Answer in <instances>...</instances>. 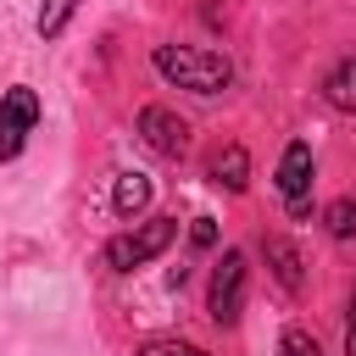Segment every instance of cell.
Masks as SVG:
<instances>
[{"mask_svg":"<svg viewBox=\"0 0 356 356\" xmlns=\"http://www.w3.org/2000/svg\"><path fill=\"white\" fill-rule=\"evenodd\" d=\"M150 67L161 83L189 89V95H222L234 83V61L222 50H206V44H156Z\"/></svg>","mask_w":356,"mask_h":356,"instance_id":"6da1fadb","label":"cell"},{"mask_svg":"<svg viewBox=\"0 0 356 356\" xmlns=\"http://www.w3.org/2000/svg\"><path fill=\"white\" fill-rule=\"evenodd\" d=\"M245 300H250V256L239 245H228L206 278V317L217 328H234L245 317Z\"/></svg>","mask_w":356,"mask_h":356,"instance_id":"7a4b0ae2","label":"cell"},{"mask_svg":"<svg viewBox=\"0 0 356 356\" xmlns=\"http://www.w3.org/2000/svg\"><path fill=\"white\" fill-rule=\"evenodd\" d=\"M172 239H178V217H145V222H134V228L111 234L100 256H106V267H111V273H139V267H145V261H156Z\"/></svg>","mask_w":356,"mask_h":356,"instance_id":"3957f363","label":"cell"},{"mask_svg":"<svg viewBox=\"0 0 356 356\" xmlns=\"http://www.w3.org/2000/svg\"><path fill=\"white\" fill-rule=\"evenodd\" d=\"M39 117H44V106H39V89L33 83H11L0 95V161H17L22 156V145L39 128Z\"/></svg>","mask_w":356,"mask_h":356,"instance_id":"277c9868","label":"cell"},{"mask_svg":"<svg viewBox=\"0 0 356 356\" xmlns=\"http://www.w3.org/2000/svg\"><path fill=\"white\" fill-rule=\"evenodd\" d=\"M312 172H317L312 145H306V139H289L284 156H278V172H273V189L284 195L289 217H306V211H312Z\"/></svg>","mask_w":356,"mask_h":356,"instance_id":"5b68a950","label":"cell"},{"mask_svg":"<svg viewBox=\"0 0 356 356\" xmlns=\"http://www.w3.org/2000/svg\"><path fill=\"white\" fill-rule=\"evenodd\" d=\"M134 134L156 150V156H184L189 150V122L172 111V106H139V117H134Z\"/></svg>","mask_w":356,"mask_h":356,"instance_id":"8992f818","label":"cell"},{"mask_svg":"<svg viewBox=\"0 0 356 356\" xmlns=\"http://www.w3.org/2000/svg\"><path fill=\"white\" fill-rule=\"evenodd\" d=\"M261 256H267V273H273L289 295L306 289V261H300L295 239H284V234H261Z\"/></svg>","mask_w":356,"mask_h":356,"instance_id":"52a82bcc","label":"cell"},{"mask_svg":"<svg viewBox=\"0 0 356 356\" xmlns=\"http://www.w3.org/2000/svg\"><path fill=\"white\" fill-rule=\"evenodd\" d=\"M206 178H211L217 189H228V195H245V189H250V150H245V145H222V150L206 161Z\"/></svg>","mask_w":356,"mask_h":356,"instance_id":"ba28073f","label":"cell"},{"mask_svg":"<svg viewBox=\"0 0 356 356\" xmlns=\"http://www.w3.org/2000/svg\"><path fill=\"white\" fill-rule=\"evenodd\" d=\"M323 100H328V111L356 117V50H350V56H339V61L323 72Z\"/></svg>","mask_w":356,"mask_h":356,"instance_id":"9c48e42d","label":"cell"},{"mask_svg":"<svg viewBox=\"0 0 356 356\" xmlns=\"http://www.w3.org/2000/svg\"><path fill=\"white\" fill-rule=\"evenodd\" d=\"M145 206H150V178H145V172H117V184H111V211H117L122 222H134Z\"/></svg>","mask_w":356,"mask_h":356,"instance_id":"30bf717a","label":"cell"},{"mask_svg":"<svg viewBox=\"0 0 356 356\" xmlns=\"http://www.w3.org/2000/svg\"><path fill=\"white\" fill-rule=\"evenodd\" d=\"M78 6L83 0H39V17H33V33L50 44V39H61L67 28H72V17H78Z\"/></svg>","mask_w":356,"mask_h":356,"instance_id":"8fae6325","label":"cell"},{"mask_svg":"<svg viewBox=\"0 0 356 356\" xmlns=\"http://www.w3.org/2000/svg\"><path fill=\"white\" fill-rule=\"evenodd\" d=\"M323 228H328V239H356V200L350 195L328 200L323 206Z\"/></svg>","mask_w":356,"mask_h":356,"instance_id":"7c38bea8","label":"cell"},{"mask_svg":"<svg viewBox=\"0 0 356 356\" xmlns=\"http://www.w3.org/2000/svg\"><path fill=\"white\" fill-rule=\"evenodd\" d=\"M278 356H323V345H317V334H312V328L289 323V328L278 334Z\"/></svg>","mask_w":356,"mask_h":356,"instance_id":"4fadbf2b","label":"cell"},{"mask_svg":"<svg viewBox=\"0 0 356 356\" xmlns=\"http://www.w3.org/2000/svg\"><path fill=\"white\" fill-rule=\"evenodd\" d=\"M134 356H206L200 345H189V339H145Z\"/></svg>","mask_w":356,"mask_h":356,"instance_id":"5bb4252c","label":"cell"},{"mask_svg":"<svg viewBox=\"0 0 356 356\" xmlns=\"http://www.w3.org/2000/svg\"><path fill=\"white\" fill-rule=\"evenodd\" d=\"M189 245H195V250H211V245H217V217H195Z\"/></svg>","mask_w":356,"mask_h":356,"instance_id":"9a60e30c","label":"cell"},{"mask_svg":"<svg viewBox=\"0 0 356 356\" xmlns=\"http://www.w3.org/2000/svg\"><path fill=\"white\" fill-rule=\"evenodd\" d=\"M345 356H356V284H350V306H345Z\"/></svg>","mask_w":356,"mask_h":356,"instance_id":"2e32d148","label":"cell"}]
</instances>
